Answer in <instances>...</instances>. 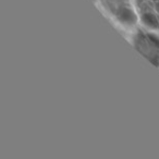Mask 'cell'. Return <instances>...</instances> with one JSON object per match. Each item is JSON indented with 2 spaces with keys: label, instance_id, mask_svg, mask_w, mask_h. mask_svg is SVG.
Wrapping results in <instances>:
<instances>
[{
  "label": "cell",
  "instance_id": "cell-3",
  "mask_svg": "<svg viewBox=\"0 0 159 159\" xmlns=\"http://www.w3.org/2000/svg\"><path fill=\"white\" fill-rule=\"evenodd\" d=\"M136 16L146 27L159 32V0H134Z\"/></svg>",
  "mask_w": 159,
  "mask_h": 159
},
{
  "label": "cell",
  "instance_id": "cell-1",
  "mask_svg": "<svg viewBox=\"0 0 159 159\" xmlns=\"http://www.w3.org/2000/svg\"><path fill=\"white\" fill-rule=\"evenodd\" d=\"M102 9L119 24L131 27L136 23L137 16L131 0H98Z\"/></svg>",
  "mask_w": 159,
  "mask_h": 159
},
{
  "label": "cell",
  "instance_id": "cell-2",
  "mask_svg": "<svg viewBox=\"0 0 159 159\" xmlns=\"http://www.w3.org/2000/svg\"><path fill=\"white\" fill-rule=\"evenodd\" d=\"M134 48L142 56L159 68V36L145 30L135 32L132 38Z\"/></svg>",
  "mask_w": 159,
  "mask_h": 159
}]
</instances>
